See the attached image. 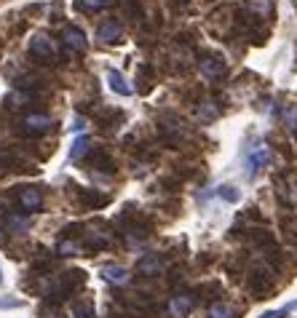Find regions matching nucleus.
Segmentation results:
<instances>
[{
	"instance_id": "nucleus-1",
	"label": "nucleus",
	"mask_w": 297,
	"mask_h": 318,
	"mask_svg": "<svg viewBox=\"0 0 297 318\" xmlns=\"http://www.w3.org/2000/svg\"><path fill=\"white\" fill-rule=\"evenodd\" d=\"M118 35H121V27H118L115 21H108V25L99 30V38H102V40H115Z\"/></svg>"
},
{
	"instance_id": "nucleus-2",
	"label": "nucleus",
	"mask_w": 297,
	"mask_h": 318,
	"mask_svg": "<svg viewBox=\"0 0 297 318\" xmlns=\"http://www.w3.org/2000/svg\"><path fill=\"white\" fill-rule=\"evenodd\" d=\"M22 203H25V209H38L40 206V193L25 190V193H22Z\"/></svg>"
},
{
	"instance_id": "nucleus-3",
	"label": "nucleus",
	"mask_w": 297,
	"mask_h": 318,
	"mask_svg": "<svg viewBox=\"0 0 297 318\" xmlns=\"http://www.w3.org/2000/svg\"><path fill=\"white\" fill-rule=\"evenodd\" d=\"M65 38H67L70 46H75V49H83V46H86V40H83V32H80V30H67Z\"/></svg>"
},
{
	"instance_id": "nucleus-4",
	"label": "nucleus",
	"mask_w": 297,
	"mask_h": 318,
	"mask_svg": "<svg viewBox=\"0 0 297 318\" xmlns=\"http://www.w3.org/2000/svg\"><path fill=\"white\" fill-rule=\"evenodd\" d=\"M110 80H113V88H115V91L129 94V86H123V80H121V75H118V73H113V75H110Z\"/></svg>"
},
{
	"instance_id": "nucleus-5",
	"label": "nucleus",
	"mask_w": 297,
	"mask_h": 318,
	"mask_svg": "<svg viewBox=\"0 0 297 318\" xmlns=\"http://www.w3.org/2000/svg\"><path fill=\"white\" fill-rule=\"evenodd\" d=\"M27 126H32V128H46V126H49V118H30Z\"/></svg>"
},
{
	"instance_id": "nucleus-6",
	"label": "nucleus",
	"mask_w": 297,
	"mask_h": 318,
	"mask_svg": "<svg viewBox=\"0 0 297 318\" xmlns=\"http://www.w3.org/2000/svg\"><path fill=\"white\" fill-rule=\"evenodd\" d=\"M32 49H35V51H38V54H43V56H49V59L54 56V51H51V49H49V46H46V43H35V46H32Z\"/></svg>"
},
{
	"instance_id": "nucleus-7",
	"label": "nucleus",
	"mask_w": 297,
	"mask_h": 318,
	"mask_svg": "<svg viewBox=\"0 0 297 318\" xmlns=\"http://www.w3.org/2000/svg\"><path fill=\"white\" fill-rule=\"evenodd\" d=\"M211 318H230L228 308H211Z\"/></svg>"
},
{
	"instance_id": "nucleus-8",
	"label": "nucleus",
	"mask_w": 297,
	"mask_h": 318,
	"mask_svg": "<svg viewBox=\"0 0 297 318\" xmlns=\"http://www.w3.org/2000/svg\"><path fill=\"white\" fill-rule=\"evenodd\" d=\"M83 150H86V139H78V142H75V150H73V155L78 158V155H80Z\"/></svg>"
},
{
	"instance_id": "nucleus-9",
	"label": "nucleus",
	"mask_w": 297,
	"mask_h": 318,
	"mask_svg": "<svg viewBox=\"0 0 297 318\" xmlns=\"http://www.w3.org/2000/svg\"><path fill=\"white\" fill-rule=\"evenodd\" d=\"M104 3H108V0H83V6H89V8H99Z\"/></svg>"
}]
</instances>
